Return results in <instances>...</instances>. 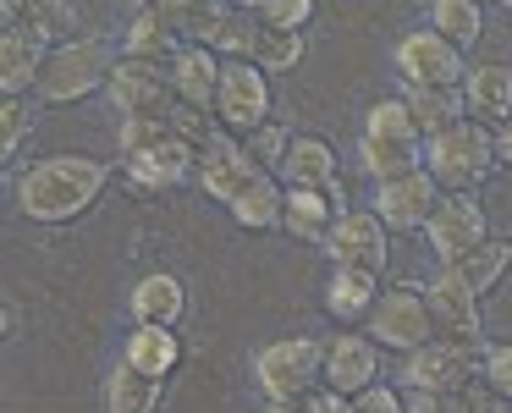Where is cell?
<instances>
[{
    "instance_id": "e575fe53",
    "label": "cell",
    "mask_w": 512,
    "mask_h": 413,
    "mask_svg": "<svg viewBox=\"0 0 512 413\" xmlns=\"http://www.w3.org/2000/svg\"><path fill=\"white\" fill-rule=\"evenodd\" d=\"M23 23L45 39H61L78 28V12H72L67 0H23Z\"/></svg>"
},
{
    "instance_id": "9a60e30c",
    "label": "cell",
    "mask_w": 512,
    "mask_h": 413,
    "mask_svg": "<svg viewBox=\"0 0 512 413\" xmlns=\"http://www.w3.org/2000/svg\"><path fill=\"white\" fill-rule=\"evenodd\" d=\"M435 199H441V182L424 166H413V171H397V177L375 182V204H369V210H375L391 232H419L424 215L435 210Z\"/></svg>"
},
{
    "instance_id": "6da1fadb",
    "label": "cell",
    "mask_w": 512,
    "mask_h": 413,
    "mask_svg": "<svg viewBox=\"0 0 512 413\" xmlns=\"http://www.w3.org/2000/svg\"><path fill=\"white\" fill-rule=\"evenodd\" d=\"M105 182H111V166L94 155H45L39 166H28L17 177V210L28 221L45 226H67L78 221L89 204H100Z\"/></svg>"
},
{
    "instance_id": "ee69618b",
    "label": "cell",
    "mask_w": 512,
    "mask_h": 413,
    "mask_svg": "<svg viewBox=\"0 0 512 413\" xmlns=\"http://www.w3.org/2000/svg\"><path fill=\"white\" fill-rule=\"evenodd\" d=\"M479 6H512V0H479Z\"/></svg>"
},
{
    "instance_id": "b9f144b4",
    "label": "cell",
    "mask_w": 512,
    "mask_h": 413,
    "mask_svg": "<svg viewBox=\"0 0 512 413\" xmlns=\"http://www.w3.org/2000/svg\"><path fill=\"white\" fill-rule=\"evenodd\" d=\"M6 331H12V309L0 303V342H6Z\"/></svg>"
},
{
    "instance_id": "1f68e13d",
    "label": "cell",
    "mask_w": 512,
    "mask_h": 413,
    "mask_svg": "<svg viewBox=\"0 0 512 413\" xmlns=\"http://www.w3.org/2000/svg\"><path fill=\"white\" fill-rule=\"evenodd\" d=\"M364 133H380V138H402V144H424L419 127H413L408 116V100L402 94H391V100H375L364 111Z\"/></svg>"
},
{
    "instance_id": "d6986e66",
    "label": "cell",
    "mask_w": 512,
    "mask_h": 413,
    "mask_svg": "<svg viewBox=\"0 0 512 413\" xmlns=\"http://www.w3.org/2000/svg\"><path fill=\"white\" fill-rule=\"evenodd\" d=\"M122 364H133L138 375L149 380H166L182 369V336L177 325H149V320H133V336L122 347Z\"/></svg>"
},
{
    "instance_id": "d4e9b609",
    "label": "cell",
    "mask_w": 512,
    "mask_h": 413,
    "mask_svg": "<svg viewBox=\"0 0 512 413\" xmlns=\"http://www.w3.org/2000/svg\"><path fill=\"white\" fill-rule=\"evenodd\" d=\"M188 314V287H182L171 270H155L133 287V320H149V325H182Z\"/></svg>"
},
{
    "instance_id": "9c48e42d",
    "label": "cell",
    "mask_w": 512,
    "mask_h": 413,
    "mask_svg": "<svg viewBox=\"0 0 512 413\" xmlns=\"http://www.w3.org/2000/svg\"><path fill=\"white\" fill-rule=\"evenodd\" d=\"M419 232H424V243H430V254L441 259V265H457L468 248L490 237V221H485V204L474 199V188H441V199L424 215Z\"/></svg>"
},
{
    "instance_id": "8d00e7d4",
    "label": "cell",
    "mask_w": 512,
    "mask_h": 413,
    "mask_svg": "<svg viewBox=\"0 0 512 413\" xmlns=\"http://www.w3.org/2000/svg\"><path fill=\"white\" fill-rule=\"evenodd\" d=\"M259 23L270 28H309L314 23V0H259Z\"/></svg>"
},
{
    "instance_id": "8992f818",
    "label": "cell",
    "mask_w": 512,
    "mask_h": 413,
    "mask_svg": "<svg viewBox=\"0 0 512 413\" xmlns=\"http://www.w3.org/2000/svg\"><path fill=\"white\" fill-rule=\"evenodd\" d=\"M254 380L276 408H298V397L320 380V342L314 336H276L254 353Z\"/></svg>"
},
{
    "instance_id": "836d02e7",
    "label": "cell",
    "mask_w": 512,
    "mask_h": 413,
    "mask_svg": "<svg viewBox=\"0 0 512 413\" xmlns=\"http://www.w3.org/2000/svg\"><path fill=\"white\" fill-rule=\"evenodd\" d=\"M34 133V111L23 105V94H0V166L17 155Z\"/></svg>"
},
{
    "instance_id": "e0dca14e",
    "label": "cell",
    "mask_w": 512,
    "mask_h": 413,
    "mask_svg": "<svg viewBox=\"0 0 512 413\" xmlns=\"http://www.w3.org/2000/svg\"><path fill=\"white\" fill-rule=\"evenodd\" d=\"M166 78H171V100H188L199 111L215 105V78H221V50L199 45V39H182L177 56L166 61Z\"/></svg>"
},
{
    "instance_id": "f35d334b",
    "label": "cell",
    "mask_w": 512,
    "mask_h": 413,
    "mask_svg": "<svg viewBox=\"0 0 512 413\" xmlns=\"http://www.w3.org/2000/svg\"><path fill=\"white\" fill-rule=\"evenodd\" d=\"M298 408H309V413H336V408H347V397H342L336 386H325V380H314V386L298 397Z\"/></svg>"
},
{
    "instance_id": "74e56055",
    "label": "cell",
    "mask_w": 512,
    "mask_h": 413,
    "mask_svg": "<svg viewBox=\"0 0 512 413\" xmlns=\"http://www.w3.org/2000/svg\"><path fill=\"white\" fill-rule=\"evenodd\" d=\"M347 408H353V413H397L402 408V386L369 380V386H358L353 397H347Z\"/></svg>"
},
{
    "instance_id": "4316f807",
    "label": "cell",
    "mask_w": 512,
    "mask_h": 413,
    "mask_svg": "<svg viewBox=\"0 0 512 413\" xmlns=\"http://www.w3.org/2000/svg\"><path fill=\"white\" fill-rule=\"evenodd\" d=\"M507 265H512V237H496V232H490L485 243H474L452 270H457V276H463L474 292H490L501 276H507Z\"/></svg>"
},
{
    "instance_id": "30bf717a",
    "label": "cell",
    "mask_w": 512,
    "mask_h": 413,
    "mask_svg": "<svg viewBox=\"0 0 512 413\" xmlns=\"http://www.w3.org/2000/svg\"><path fill=\"white\" fill-rule=\"evenodd\" d=\"M424 298H430V320H435V336L457 347H474L485 353V320H479V292L457 276L452 265H441L430 281H424Z\"/></svg>"
},
{
    "instance_id": "f546056e",
    "label": "cell",
    "mask_w": 512,
    "mask_h": 413,
    "mask_svg": "<svg viewBox=\"0 0 512 413\" xmlns=\"http://www.w3.org/2000/svg\"><path fill=\"white\" fill-rule=\"evenodd\" d=\"M430 28L441 39H452L457 50H468L485 34V6L479 0H430Z\"/></svg>"
},
{
    "instance_id": "7402d4cb",
    "label": "cell",
    "mask_w": 512,
    "mask_h": 413,
    "mask_svg": "<svg viewBox=\"0 0 512 413\" xmlns=\"http://www.w3.org/2000/svg\"><path fill=\"white\" fill-rule=\"evenodd\" d=\"M380 298V270H358V265H336L325 281V314L336 325H364V314Z\"/></svg>"
},
{
    "instance_id": "ba28073f",
    "label": "cell",
    "mask_w": 512,
    "mask_h": 413,
    "mask_svg": "<svg viewBox=\"0 0 512 413\" xmlns=\"http://www.w3.org/2000/svg\"><path fill=\"white\" fill-rule=\"evenodd\" d=\"M402 358H408V364H402L397 386H419V391H430V397H441V408H452L457 391H463L468 380H479V358L485 353L457 347V342H446V336H430V342L408 347Z\"/></svg>"
},
{
    "instance_id": "7a4b0ae2",
    "label": "cell",
    "mask_w": 512,
    "mask_h": 413,
    "mask_svg": "<svg viewBox=\"0 0 512 413\" xmlns=\"http://www.w3.org/2000/svg\"><path fill=\"white\" fill-rule=\"evenodd\" d=\"M122 160H127V182L160 193L193 177V144L177 138L166 127V116H122Z\"/></svg>"
},
{
    "instance_id": "277c9868",
    "label": "cell",
    "mask_w": 512,
    "mask_h": 413,
    "mask_svg": "<svg viewBox=\"0 0 512 413\" xmlns=\"http://www.w3.org/2000/svg\"><path fill=\"white\" fill-rule=\"evenodd\" d=\"M111 39H61V45L45 50V67H39V100L45 105H72V100H89V94L105 89L111 78Z\"/></svg>"
},
{
    "instance_id": "60d3db41",
    "label": "cell",
    "mask_w": 512,
    "mask_h": 413,
    "mask_svg": "<svg viewBox=\"0 0 512 413\" xmlns=\"http://www.w3.org/2000/svg\"><path fill=\"white\" fill-rule=\"evenodd\" d=\"M23 23V0H0V34Z\"/></svg>"
},
{
    "instance_id": "7c38bea8",
    "label": "cell",
    "mask_w": 512,
    "mask_h": 413,
    "mask_svg": "<svg viewBox=\"0 0 512 413\" xmlns=\"http://www.w3.org/2000/svg\"><path fill=\"white\" fill-rule=\"evenodd\" d=\"M397 72L408 89H457L468 72L463 50L452 39H441L435 28H413L397 39Z\"/></svg>"
},
{
    "instance_id": "484cf974",
    "label": "cell",
    "mask_w": 512,
    "mask_h": 413,
    "mask_svg": "<svg viewBox=\"0 0 512 413\" xmlns=\"http://www.w3.org/2000/svg\"><path fill=\"white\" fill-rule=\"evenodd\" d=\"M358 166L375 182L397 177V171L424 166V144H402V138H380V133H358Z\"/></svg>"
},
{
    "instance_id": "4fadbf2b",
    "label": "cell",
    "mask_w": 512,
    "mask_h": 413,
    "mask_svg": "<svg viewBox=\"0 0 512 413\" xmlns=\"http://www.w3.org/2000/svg\"><path fill=\"white\" fill-rule=\"evenodd\" d=\"M100 94L116 105V116H166L171 78H166V67H155V61L122 56V61H111V78H105Z\"/></svg>"
},
{
    "instance_id": "52a82bcc",
    "label": "cell",
    "mask_w": 512,
    "mask_h": 413,
    "mask_svg": "<svg viewBox=\"0 0 512 413\" xmlns=\"http://www.w3.org/2000/svg\"><path fill=\"white\" fill-rule=\"evenodd\" d=\"M364 331L375 336L386 353H408V347L430 342V336H435V320H430L424 281H397V287H380L375 309L364 314Z\"/></svg>"
},
{
    "instance_id": "3957f363",
    "label": "cell",
    "mask_w": 512,
    "mask_h": 413,
    "mask_svg": "<svg viewBox=\"0 0 512 413\" xmlns=\"http://www.w3.org/2000/svg\"><path fill=\"white\" fill-rule=\"evenodd\" d=\"M424 171L441 188H479L496 171V138H490V127L474 122V116L446 122L441 133L424 138Z\"/></svg>"
},
{
    "instance_id": "5bb4252c",
    "label": "cell",
    "mask_w": 512,
    "mask_h": 413,
    "mask_svg": "<svg viewBox=\"0 0 512 413\" xmlns=\"http://www.w3.org/2000/svg\"><path fill=\"white\" fill-rule=\"evenodd\" d=\"M380 358H386V347H380L369 331L347 325L342 336L320 342V380H325V386H336L342 397H353L358 386L380 380Z\"/></svg>"
},
{
    "instance_id": "f1b7e54d",
    "label": "cell",
    "mask_w": 512,
    "mask_h": 413,
    "mask_svg": "<svg viewBox=\"0 0 512 413\" xmlns=\"http://www.w3.org/2000/svg\"><path fill=\"white\" fill-rule=\"evenodd\" d=\"M160 386L166 380H149L133 364H116L105 375V408L111 413H149V408H160Z\"/></svg>"
},
{
    "instance_id": "cb8c5ba5",
    "label": "cell",
    "mask_w": 512,
    "mask_h": 413,
    "mask_svg": "<svg viewBox=\"0 0 512 413\" xmlns=\"http://www.w3.org/2000/svg\"><path fill=\"white\" fill-rule=\"evenodd\" d=\"M122 45H127V56L166 67V61L177 56V45H182V23L171 12H160V6H138V17H133V28H127Z\"/></svg>"
},
{
    "instance_id": "ac0fdd59",
    "label": "cell",
    "mask_w": 512,
    "mask_h": 413,
    "mask_svg": "<svg viewBox=\"0 0 512 413\" xmlns=\"http://www.w3.org/2000/svg\"><path fill=\"white\" fill-rule=\"evenodd\" d=\"M457 94H463V116L496 127L501 116H512V67L507 61H479V67L463 72Z\"/></svg>"
},
{
    "instance_id": "d590c367",
    "label": "cell",
    "mask_w": 512,
    "mask_h": 413,
    "mask_svg": "<svg viewBox=\"0 0 512 413\" xmlns=\"http://www.w3.org/2000/svg\"><path fill=\"white\" fill-rule=\"evenodd\" d=\"M479 380H485L501 402H512V342L485 347V358H479Z\"/></svg>"
},
{
    "instance_id": "ffe728a7",
    "label": "cell",
    "mask_w": 512,
    "mask_h": 413,
    "mask_svg": "<svg viewBox=\"0 0 512 413\" xmlns=\"http://www.w3.org/2000/svg\"><path fill=\"white\" fill-rule=\"evenodd\" d=\"M50 39L34 34L28 23L6 28L0 34V94H28L39 83V67H45Z\"/></svg>"
},
{
    "instance_id": "44dd1931",
    "label": "cell",
    "mask_w": 512,
    "mask_h": 413,
    "mask_svg": "<svg viewBox=\"0 0 512 413\" xmlns=\"http://www.w3.org/2000/svg\"><path fill=\"white\" fill-rule=\"evenodd\" d=\"M336 171H342V160H336V149L325 144V138L292 133L287 149H281L276 177L287 182V188H320V182H336Z\"/></svg>"
},
{
    "instance_id": "603a6c76",
    "label": "cell",
    "mask_w": 512,
    "mask_h": 413,
    "mask_svg": "<svg viewBox=\"0 0 512 413\" xmlns=\"http://www.w3.org/2000/svg\"><path fill=\"white\" fill-rule=\"evenodd\" d=\"M226 210H232V221L243 226V232H281V177L276 171H254V177L226 199Z\"/></svg>"
},
{
    "instance_id": "2e32d148",
    "label": "cell",
    "mask_w": 512,
    "mask_h": 413,
    "mask_svg": "<svg viewBox=\"0 0 512 413\" xmlns=\"http://www.w3.org/2000/svg\"><path fill=\"white\" fill-rule=\"evenodd\" d=\"M342 204H347L342 182H320V188H287L281 182V232L303 237V243H320Z\"/></svg>"
},
{
    "instance_id": "f6af8a7d",
    "label": "cell",
    "mask_w": 512,
    "mask_h": 413,
    "mask_svg": "<svg viewBox=\"0 0 512 413\" xmlns=\"http://www.w3.org/2000/svg\"><path fill=\"white\" fill-rule=\"evenodd\" d=\"M138 6H155V0H138Z\"/></svg>"
},
{
    "instance_id": "7bdbcfd3",
    "label": "cell",
    "mask_w": 512,
    "mask_h": 413,
    "mask_svg": "<svg viewBox=\"0 0 512 413\" xmlns=\"http://www.w3.org/2000/svg\"><path fill=\"white\" fill-rule=\"evenodd\" d=\"M226 6H237V12H259V0H226Z\"/></svg>"
},
{
    "instance_id": "4dcf8cb0",
    "label": "cell",
    "mask_w": 512,
    "mask_h": 413,
    "mask_svg": "<svg viewBox=\"0 0 512 413\" xmlns=\"http://www.w3.org/2000/svg\"><path fill=\"white\" fill-rule=\"evenodd\" d=\"M402 100H408V116H413V127H419V138L441 133L446 122L463 116V94L457 89H402Z\"/></svg>"
},
{
    "instance_id": "ab89813d",
    "label": "cell",
    "mask_w": 512,
    "mask_h": 413,
    "mask_svg": "<svg viewBox=\"0 0 512 413\" xmlns=\"http://www.w3.org/2000/svg\"><path fill=\"white\" fill-rule=\"evenodd\" d=\"M490 138H496V166L512 171V116H501V122L490 127Z\"/></svg>"
},
{
    "instance_id": "8fae6325",
    "label": "cell",
    "mask_w": 512,
    "mask_h": 413,
    "mask_svg": "<svg viewBox=\"0 0 512 413\" xmlns=\"http://www.w3.org/2000/svg\"><path fill=\"white\" fill-rule=\"evenodd\" d=\"M320 248H325V259H331V265L386 270V259H391V226L380 221L375 210H353V204H342V210H336V221L325 226Z\"/></svg>"
},
{
    "instance_id": "d6a6232c",
    "label": "cell",
    "mask_w": 512,
    "mask_h": 413,
    "mask_svg": "<svg viewBox=\"0 0 512 413\" xmlns=\"http://www.w3.org/2000/svg\"><path fill=\"white\" fill-rule=\"evenodd\" d=\"M287 127L270 116V122H259V127H248L237 144H243V155H248V166H259V171H276L281 166V149H287Z\"/></svg>"
},
{
    "instance_id": "5b68a950",
    "label": "cell",
    "mask_w": 512,
    "mask_h": 413,
    "mask_svg": "<svg viewBox=\"0 0 512 413\" xmlns=\"http://www.w3.org/2000/svg\"><path fill=\"white\" fill-rule=\"evenodd\" d=\"M270 72L248 56H221V78H215V105L210 116L226 127V133L243 138L248 127L270 122Z\"/></svg>"
},
{
    "instance_id": "83f0119b",
    "label": "cell",
    "mask_w": 512,
    "mask_h": 413,
    "mask_svg": "<svg viewBox=\"0 0 512 413\" xmlns=\"http://www.w3.org/2000/svg\"><path fill=\"white\" fill-rule=\"evenodd\" d=\"M303 50H309V34H303V28H270V23H259L254 28V45H248V61H259L265 72H292L303 61Z\"/></svg>"
}]
</instances>
